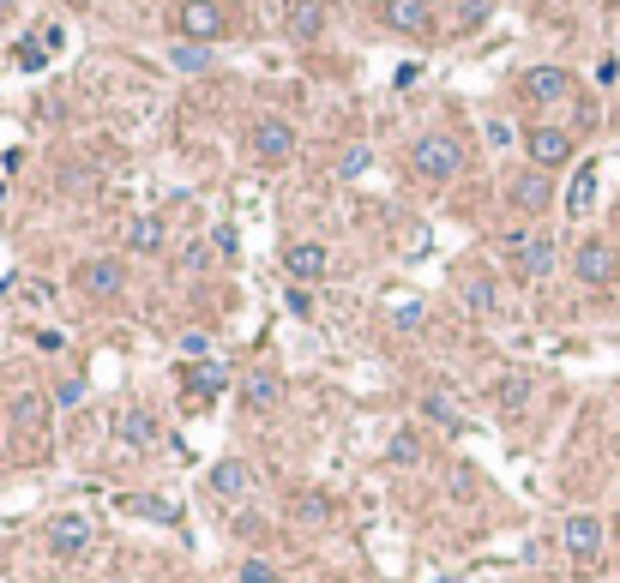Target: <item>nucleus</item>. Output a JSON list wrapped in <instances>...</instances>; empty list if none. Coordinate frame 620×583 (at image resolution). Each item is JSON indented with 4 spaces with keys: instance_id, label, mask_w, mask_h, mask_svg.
<instances>
[{
    "instance_id": "1",
    "label": "nucleus",
    "mask_w": 620,
    "mask_h": 583,
    "mask_svg": "<svg viewBox=\"0 0 620 583\" xmlns=\"http://www.w3.org/2000/svg\"><path fill=\"white\" fill-rule=\"evenodd\" d=\"M410 169H416V181H427V187H446V181H457V169H464V145H457L452 132H422V139L410 145Z\"/></svg>"
},
{
    "instance_id": "2",
    "label": "nucleus",
    "mask_w": 620,
    "mask_h": 583,
    "mask_svg": "<svg viewBox=\"0 0 620 583\" xmlns=\"http://www.w3.org/2000/svg\"><path fill=\"white\" fill-rule=\"evenodd\" d=\"M247 157L265 162V169L289 162L295 157V121H284V115H259V121L247 127Z\"/></svg>"
},
{
    "instance_id": "3",
    "label": "nucleus",
    "mask_w": 620,
    "mask_h": 583,
    "mask_svg": "<svg viewBox=\"0 0 620 583\" xmlns=\"http://www.w3.org/2000/svg\"><path fill=\"white\" fill-rule=\"evenodd\" d=\"M506 259L524 283H542L554 271V241L542 229H519V235H506Z\"/></svg>"
},
{
    "instance_id": "4",
    "label": "nucleus",
    "mask_w": 620,
    "mask_h": 583,
    "mask_svg": "<svg viewBox=\"0 0 620 583\" xmlns=\"http://www.w3.org/2000/svg\"><path fill=\"white\" fill-rule=\"evenodd\" d=\"M175 31H181L187 42H217L229 31L224 0H181V7H175Z\"/></svg>"
},
{
    "instance_id": "5",
    "label": "nucleus",
    "mask_w": 620,
    "mask_h": 583,
    "mask_svg": "<svg viewBox=\"0 0 620 583\" xmlns=\"http://www.w3.org/2000/svg\"><path fill=\"white\" fill-rule=\"evenodd\" d=\"M572 277L584 283V289H614L620 283V253L609 241H584L572 253Z\"/></svg>"
},
{
    "instance_id": "6",
    "label": "nucleus",
    "mask_w": 620,
    "mask_h": 583,
    "mask_svg": "<svg viewBox=\"0 0 620 583\" xmlns=\"http://www.w3.org/2000/svg\"><path fill=\"white\" fill-rule=\"evenodd\" d=\"M602 535H609V523H602L597 512H572L567 523H560V547H567L579 565H590L602 553Z\"/></svg>"
},
{
    "instance_id": "7",
    "label": "nucleus",
    "mask_w": 620,
    "mask_h": 583,
    "mask_svg": "<svg viewBox=\"0 0 620 583\" xmlns=\"http://www.w3.org/2000/svg\"><path fill=\"white\" fill-rule=\"evenodd\" d=\"M524 151H530V169H567L572 162V132L567 127H530L524 132Z\"/></svg>"
},
{
    "instance_id": "8",
    "label": "nucleus",
    "mask_w": 620,
    "mask_h": 583,
    "mask_svg": "<svg viewBox=\"0 0 620 583\" xmlns=\"http://www.w3.org/2000/svg\"><path fill=\"white\" fill-rule=\"evenodd\" d=\"M380 19H386V31H397V37H434V0H386L380 7Z\"/></svg>"
},
{
    "instance_id": "9",
    "label": "nucleus",
    "mask_w": 620,
    "mask_h": 583,
    "mask_svg": "<svg viewBox=\"0 0 620 583\" xmlns=\"http://www.w3.org/2000/svg\"><path fill=\"white\" fill-rule=\"evenodd\" d=\"M506 199H512V211H519V217H542V211L554 205V181H549V169H524V175H512Z\"/></svg>"
},
{
    "instance_id": "10",
    "label": "nucleus",
    "mask_w": 620,
    "mask_h": 583,
    "mask_svg": "<svg viewBox=\"0 0 620 583\" xmlns=\"http://www.w3.org/2000/svg\"><path fill=\"white\" fill-rule=\"evenodd\" d=\"M72 283H79L91 302H115V295L127 289V265L121 259H85L79 271H72Z\"/></svg>"
},
{
    "instance_id": "11",
    "label": "nucleus",
    "mask_w": 620,
    "mask_h": 583,
    "mask_svg": "<svg viewBox=\"0 0 620 583\" xmlns=\"http://www.w3.org/2000/svg\"><path fill=\"white\" fill-rule=\"evenodd\" d=\"M284 397H289V379H284L277 367H254V373L242 379V403H247V409H259V415L277 409Z\"/></svg>"
},
{
    "instance_id": "12",
    "label": "nucleus",
    "mask_w": 620,
    "mask_h": 583,
    "mask_svg": "<svg viewBox=\"0 0 620 583\" xmlns=\"http://www.w3.org/2000/svg\"><path fill=\"white\" fill-rule=\"evenodd\" d=\"M49 422H55V397H42V392H12V403H7V427L42 433Z\"/></svg>"
},
{
    "instance_id": "13",
    "label": "nucleus",
    "mask_w": 620,
    "mask_h": 583,
    "mask_svg": "<svg viewBox=\"0 0 620 583\" xmlns=\"http://www.w3.org/2000/svg\"><path fill=\"white\" fill-rule=\"evenodd\" d=\"M519 91L530 102H567L572 97V72L567 67H530L524 79H519Z\"/></svg>"
},
{
    "instance_id": "14",
    "label": "nucleus",
    "mask_w": 620,
    "mask_h": 583,
    "mask_svg": "<svg viewBox=\"0 0 620 583\" xmlns=\"http://www.w3.org/2000/svg\"><path fill=\"white\" fill-rule=\"evenodd\" d=\"M284 271L295 277V283H319L332 271V253L319 247V241H289L284 247Z\"/></svg>"
},
{
    "instance_id": "15",
    "label": "nucleus",
    "mask_w": 620,
    "mask_h": 583,
    "mask_svg": "<svg viewBox=\"0 0 620 583\" xmlns=\"http://www.w3.org/2000/svg\"><path fill=\"white\" fill-rule=\"evenodd\" d=\"M326 0H289V19H284V31H289V42H319L326 37Z\"/></svg>"
},
{
    "instance_id": "16",
    "label": "nucleus",
    "mask_w": 620,
    "mask_h": 583,
    "mask_svg": "<svg viewBox=\"0 0 620 583\" xmlns=\"http://www.w3.org/2000/svg\"><path fill=\"white\" fill-rule=\"evenodd\" d=\"M91 547V517H79V512H61L49 523V553H61V560H72V553H85Z\"/></svg>"
},
{
    "instance_id": "17",
    "label": "nucleus",
    "mask_w": 620,
    "mask_h": 583,
    "mask_svg": "<svg viewBox=\"0 0 620 583\" xmlns=\"http://www.w3.org/2000/svg\"><path fill=\"white\" fill-rule=\"evenodd\" d=\"M205 482H211L217 500H247V493H254V470H247L242 457H224L211 475H205Z\"/></svg>"
},
{
    "instance_id": "18",
    "label": "nucleus",
    "mask_w": 620,
    "mask_h": 583,
    "mask_svg": "<svg viewBox=\"0 0 620 583\" xmlns=\"http://www.w3.org/2000/svg\"><path fill=\"white\" fill-rule=\"evenodd\" d=\"M289 523H302V530H326V523H332V500L319 487L289 493Z\"/></svg>"
},
{
    "instance_id": "19",
    "label": "nucleus",
    "mask_w": 620,
    "mask_h": 583,
    "mask_svg": "<svg viewBox=\"0 0 620 583\" xmlns=\"http://www.w3.org/2000/svg\"><path fill=\"white\" fill-rule=\"evenodd\" d=\"M121 445H132V452H151V445H157V422L145 409H121Z\"/></svg>"
},
{
    "instance_id": "20",
    "label": "nucleus",
    "mask_w": 620,
    "mask_h": 583,
    "mask_svg": "<svg viewBox=\"0 0 620 583\" xmlns=\"http://www.w3.org/2000/svg\"><path fill=\"white\" fill-rule=\"evenodd\" d=\"M457 295H464V307L476 313V319H482V313H494V307H500L494 277H464V283H457Z\"/></svg>"
},
{
    "instance_id": "21",
    "label": "nucleus",
    "mask_w": 620,
    "mask_h": 583,
    "mask_svg": "<svg viewBox=\"0 0 620 583\" xmlns=\"http://www.w3.org/2000/svg\"><path fill=\"white\" fill-rule=\"evenodd\" d=\"M127 247L132 253H164V217H132L127 223Z\"/></svg>"
},
{
    "instance_id": "22",
    "label": "nucleus",
    "mask_w": 620,
    "mask_h": 583,
    "mask_svg": "<svg viewBox=\"0 0 620 583\" xmlns=\"http://www.w3.org/2000/svg\"><path fill=\"white\" fill-rule=\"evenodd\" d=\"M224 379H229L224 367H199V373H187V403H211L217 392H224Z\"/></svg>"
},
{
    "instance_id": "23",
    "label": "nucleus",
    "mask_w": 620,
    "mask_h": 583,
    "mask_svg": "<svg viewBox=\"0 0 620 583\" xmlns=\"http://www.w3.org/2000/svg\"><path fill=\"white\" fill-rule=\"evenodd\" d=\"M524 403H530V373H506V379H500V409L519 415Z\"/></svg>"
},
{
    "instance_id": "24",
    "label": "nucleus",
    "mask_w": 620,
    "mask_h": 583,
    "mask_svg": "<svg viewBox=\"0 0 620 583\" xmlns=\"http://www.w3.org/2000/svg\"><path fill=\"white\" fill-rule=\"evenodd\" d=\"M422 415H427V422H440V427H446V433H457V427H464V415H457V409H452V403H446V397H434V392H427V397H422Z\"/></svg>"
},
{
    "instance_id": "25",
    "label": "nucleus",
    "mask_w": 620,
    "mask_h": 583,
    "mask_svg": "<svg viewBox=\"0 0 620 583\" xmlns=\"http://www.w3.org/2000/svg\"><path fill=\"white\" fill-rule=\"evenodd\" d=\"M169 61H175V67H181V72H199L205 61H211V49H205V42H181V49H175V55H169Z\"/></svg>"
},
{
    "instance_id": "26",
    "label": "nucleus",
    "mask_w": 620,
    "mask_h": 583,
    "mask_svg": "<svg viewBox=\"0 0 620 583\" xmlns=\"http://www.w3.org/2000/svg\"><path fill=\"white\" fill-rule=\"evenodd\" d=\"M386 457L392 463H416L422 457V433H397V439L386 445Z\"/></svg>"
},
{
    "instance_id": "27",
    "label": "nucleus",
    "mask_w": 620,
    "mask_h": 583,
    "mask_svg": "<svg viewBox=\"0 0 620 583\" xmlns=\"http://www.w3.org/2000/svg\"><path fill=\"white\" fill-rule=\"evenodd\" d=\"M489 12H494V0H464V7H457V31H476Z\"/></svg>"
},
{
    "instance_id": "28",
    "label": "nucleus",
    "mask_w": 620,
    "mask_h": 583,
    "mask_svg": "<svg viewBox=\"0 0 620 583\" xmlns=\"http://www.w3.org/2000/svg\"><path fill=\"white\" fill-rule=\"evenodd\" d=\"M590 192H597V169H584L579 181H572V192H567V205L572 211H590Z\"/></svg>"
},
{
    "instance_id": "29",
    "label": "nucleus",
    "mask_w": 620,
    "mask_h": 583,
    "mask_svg": "<svg viewBox=\"0 0 620 583\" xmlns=\"http://www.w3.org/2000/svg\"><path fill=\"white\" fill-rule=\"evenodd\" d=\"M235 583H277V565H272V560H247Z\"/></svg>"
},
{
    "instance_id": "30",
    "label": "nucleus",
    "mask_w": 620,
    "mask_h": 583,
    "mask_svg": "<svg viewBox=\"0 0 620 583\" xmlns=\"http://www.w3.org/2000/svg\"><path fill=\"white\" fill-rule=\"evenodd\" d=\"M139 512L157 517V523H175V505H169V500H139Z\"/></svg>"
},
{
    "instance_id": "31",
    "label": "nucleus",
    "mask_w": 620,
    "mask_h": 583,
    "mask_svg": "<svg viewBox=\"0 0 620 583\" xmlns=\"http://www.w3.org/2000/svg\"><path fill=\"white\" fill-rule=\"evenodd\" d=\"M392 325H404V332H410V325H422V307H416V302L397 307V313H392Z\"/></svg>"
},
{
    "instance_id": "32",
    "label": "nucleus",
    "mask_w": 620,
    "mask_h": 583,
    "mask_svg": "<svg viewBox=\"0 0 620 583\" xmlns=\"http://www.w3.org/2000/svg\"><path fill=\"white\" fill-rule=\"evenodd\" d=\"M12 7H19V0H0V19H7V12H12Z\"/></svg>"
},
{
    "instance_id": "33",
    "label": "nucleus",
    "mask_w": 620,
    "mask_h": 583,
    "mask_svg": "<svg viewBox=\"0 0 620 583\" xmlns=\"http://www.w3.org/2000/svg\"><path fill=\"white\" fill-rule=\"evenodd\" d=\"M614 535H620V523H614Z\"/></svg>"
}]
</instances>
